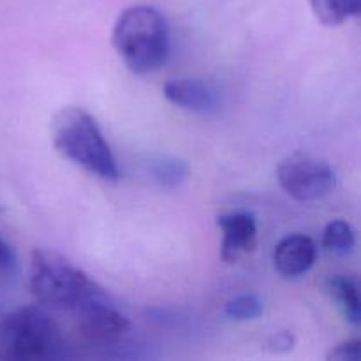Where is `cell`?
Returning <instances> with one entry per match:
<instances>
[{"label": "cell", "instance_id": "5b68a950", "mask_svg": "<svg viewBox=\"0 0 361 361\" xmlns=\"http://www.w3.org/2000/svg\"><path fill=\"white\" fill-rule=\"evenodd\" d=\"M277 180L286 194L296 201H316L335 187V171L328 162L296 154L279 164Z\"/></svg>", "mask_w": 361, "mask_h": 361}, {"label": "cell", "instance_id": "2e32d148", "mask_svg": "<svg viewBox=\"0 0 361 361\" xmlns=\"http://www.w3.org/2000/svg\"><path fill=\"white\" fill-rule=\"evenodd\" d=\"M293 345H295V338L288 331H281V334L274 335L268 342V348L271 353H288L291 351Z\"/></svg>", "mask_w": 361, "mask_h": 361}, {"label": "cell", "instance_id": "30bf717a", "mask_svg": "<svg viewBox=\"0 0 361 361\" xmlns=\"http://www.w3.org/2000/svg\"><path fill=\"white\" fill-rule=\"evenodd\" d=\"M326 291L338 303L345 319L353 326H360L361 305L358 281L349 275H334L326 281Z\"/></svg>", "mask_w": 361, "mask_h": 361}, {"label": "cell", "instance_id": "9c48e42d", "mask_svg": "<svg viewBox=\"0 0 361 361\" xmlns=\"http://www.w3.org/2000/svg\"><path fill=\"white\" fill-rule=\"evenodd\" d=\"M317 247L305 235H288L277 243L274 250L275 268L284 277H300L316 263Z\"/></svg>", "mask_w": 361, "mask_h": 361}, {"label": "cell", "instance_id": "3957f363", "mask_svg": "<svg viewBox=\"0 0 361 361\" xmlns=\"http://www.w3.org/2000/svg\"><path fill=\"white\" fill-rule=\"evenodd\" d=\"M51 134L56 150L71 162L108 182L118 180L115 155L94 116L83 108L60 109L51 122Z\"/></svg>", "mask_w": 361, "mask_h": 361}, {"label": "cell", "instance_id": "ba28073f", "mask_svg": "<svg viewBox=\"0 0 361 361\" xmlns=\"http://www.w3.org/2000/svg\"><path fill=\"white\" fill-rule=\"evenodd\" d=\"M162 94L171 104L200 115H210L221 108V95L217 88L200 80H169L162 87Z\"/></svg>", "mask_w": 361, "mask_h": 361}, {"label": "cell", "instance_id": "e0dca14e", "mask_svg": "<svg viewBox=\"0 0 361 361\" xmlns=\"http://www.w3.org/2000/svg\"><path fill=\"white\" fill-rule=\"evenodd\" d=\"M14 252L11 250V247L0 238V270H11L14 267Z\"/></svg>", "mask_w": 361, "mask_h": 361}, {"label": "cell", "instance_id": "4fadbf2b", "mask_svg": "<svg viewBox=\"0 0 361 361\" xmlns=\"http://www.w3.org/2000/svg\"><path fill=\"white\" fill-rule=\"evenodd\" d=\"M356 245V233L349 222L337 219L331 221L330 224L324 228L323 233V247L330 252L338 254V256H345L351 252Z\"/></svg>", "mask_w": 361, "mask_h": 361}, {"label": "cell", "instance_id": "8992f818", "mask_svg": "<svg viewBox=\"0 0 361 361\" xmlns=\"http://www.w3.org/2000/svg\"><path fill=\"white\" fill-rule=\"evenodd\" d=\"M73 314L78 331L88 342H111L129 330V319L109 302L106 293Z\"/></svg>", "mask_w": 361, "mask_h": 361}, {"label": "cell", "instance_id": "6da1fadb", "mask_svg": "<svg viewBox=\"0 0 361 361\" xmlns=\"http://www.w3.org/2000/svg\"><path fill=\"white\" fill-rule=\"evenodd\" d=\"M113 46L134 74L155 73L169 53L168 21L152 6L127 7L113 27Z\"/></svg>", "mask_w": 361, "mask_h": 361}, {"label": "cell", "instance_id": "277c9868", "mask_svg": "<svg viewBox=\"0 0 361 361\" xmlns=\"http://www.w3.org/2000/svg\"><path fill=\"white\" fill-rule=\"evenodd\" d=\"M66 355L67 342L59 324L41 307H20L0 321V360L46 361Z\"/></svg>", "mask_w": 361, "mask_h": 361}, {"label": "cell", "instance_id": "9a60e30c", "mask_svg": "<svg viewBox=\"0 0 361 361\" xmlns=\"http://www.w3.org/2000/svg\"><path fill=\"white\" fill-rule=\"evenodd\" d=\"M361 356V342L358 338H349L330 349L326 358L330 361H358Z\"/></svg>", "mask_w": 361, "mask_h": 361}, {"label": "cell", "instance_id": "7c38bea8", "mask_svg": "<svg viewBox=\"0 0 361 361\" xmlns=\"http://www.w3.org/2000/svg\"><path fill=\"white\" fill-rule=\"evenodd\" d=\"M150 176L162 187H178L180 183L185 182L189 175V166L182 159L176 157H157L148 166Z\"/></svg>", "mask_w": 361, "mask_h": 361}, {"label": "cell", "instance_id": "7a4b0ae2", "mask_svg": "<svg viewBox=\"0 0 361 361\" xmlns=\"http://www.w3.org/2000/svg\"><path fill=\"white\" fill-rule=\"evenodd\" d=\"M30 291L39 303L55 310L76 312L88 302L104 295L81 268L62 254L35 249L30 259Z\"/></svg>", "mask_w": 361, "mask_h": 361}, {"label": "cell", "instance_id": "8fae6325", "mask_svg": "<svg viewBox=\"0 0 361 361\" xmlns=\"http://www.w3.org/2000/svg\"><path fill=\"white\" fill-rule=\"evenodd\" d=\"M310 9L324 27H338L360 13V0H309Z\"/></svg>", "mask_w": 361, "mask_h": 361}, {"label": "cell", "instance_id": "52a82bcc", "mask_svg": "<svg viewBox=\"0 0 361 361\" xmlns=\"http://www.w3.org/2000/svg\"><path fill=\"white\" fill-rule=\"evenodd\" d=\"M222 231L221 257L226 263H236L243 254L250 252L256 245V219L249 212H231L217 219Z\"/></svg>", "mask_w": 361, "mask_h": 361}, {"label": "cell", "instance_id": "5bb4252c", "mask_svg": "<svg viewBox=\"0 0 361 361\" xmlns=\"http://www.w3.org/2000/svg\"><path fill=\"white\" fill-rule=\"evenodd\" d=\"M264 305L259 296L240 295L229 300L224 307V314L233 321H252L263 314Z\"/></svg>", "mask_w": 361, "mask_h": 361}]
</instances>
